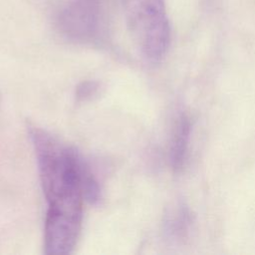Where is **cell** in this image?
<instances>
[{"mask_svg": "<svg viewBox=\"0 0 255 255\" xmlns=\"http://www.w3.org/2000/svg\"><path fill=\"white\" fill-rule=\"evenodd\" d=\"M189 122L185 117H183L176 127L170 149L171 162L175 169L181 168L183 164L189 136Z\"/></svg>", "mask_w": 255, "mask_h": 255, "instance_id": "cell-3", "label": "cell"}, {"mask_svg": "<svg viewBox=\"0 0 255 255\" xmlns=\"http://www.w3.org/2000/svg\"><path fill=\"white\" fill-rule=\"evenodd\" d=\"M95 89H96V88H94L91 83H86V84L83 85V88H79L78 96H79V97H81V96L87 97V96H89L91 93H93V91H94Z\"/></svg>", "mask_w": 255, "mask_h": 255, "instance_id": "cell-4", "label": "cell"}, {"mask_svg": "<svg viewBox=\"0 0 255 255\" xmlns=\"http://www.w3.org/2000/svg\"><path fill=\"white\" fill-rule=\"evenodd\" d=\"M48 215H83V160L76 151L38 127H29Z\"/></svg>", "mask_w": 255, "mask_h": 255, "instance_id": "cell-1", "label": "cell"}, {"mask_svg": "<svg viewBox=\"0 0 255 255\" xmlns=\"http://www.w3.org/2000/svg\"><path fill=\"white\" fill-rule=\"evenodd\" d=\"M129 34L141 56L160 62L170 44V25L164 0H122Z\"/></svg>", "mask_w": 255, "mask_h": 255, "instance_id": "cell-2", "label": "cell"}]
</instances>
